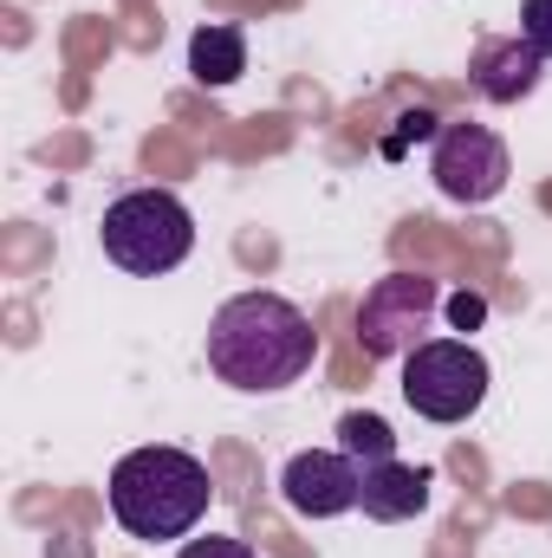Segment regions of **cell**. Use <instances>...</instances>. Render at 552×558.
<instances>
[{
    "instance_id": "obj_1",
    "label": "cell",
    "mask_w": 552,
    "mask_h": 558,
    "mask_svg": "<svg viewBox=\"0 0 552 558\" xmlns=\"http://www.w3.org/2000/svg\"><path fill=\"white\" fill-rule=\"evenodd\" d=\"M312 357H319V331L279 292H235L208 318V371L228 390H248V397L292 390L312 371Z\"/></svg>"
},
{
    "instance_id": "obj_2",
    "label": "cell",
    "mask_w": 552,
    "mask_h": 558,
    "mask_svg": "<svg viewBox=\"0 0 552 558\" xmlns=\"http://www.w3.org/2000/svg\"><path fill=\"white\" fill-rule=\"evenodd\" d=\"M111 520L143 539V546H169V539H189L202 520H208V468L189 454V448H131L118 468H111Z\"/></svg>"
},
{
    "instance_id": "obj_3",
    "label": "cell",
    "mask_w": 552,
    "mask_h": 558,
    "mask_svg": "<svg viewBox=\"0 0 552 558\" xmlns=\"http://www.w3.org/2000/svg\"><path fill=\"white\" fill-rule=\"evenodd\" d=\"M98 241H105L111 267L156 279V274H176L195 254V215H189V202L176 189H131V195H118L105 208Z\"/></svg>"
},
{
    "instance_id": "obj_4",
    "label": "cell",
    "mask_w": 552,
    "mask_h": 558,
    "mask_svg": "<svg viewBox=\"0 0 552 558\" xmlns=\"http://www.w3.org/2000/svg\"><path fill=\"white\" fill-rule=\"evenodd\" d=\"M488 357L468 338H422L404 357V403L422 422H468L488 403Z\"/></svg>"
},
{
    "instance_id": "obj_5",
    "label": "cell",
    "mask_w": 552,
    "mask_h": 558,
    "mask_svg": "<svg viewBox=\"0 0 552 558\" xmlns=\"http://www.w3.org/2000/svg\"><path fill=\"white\" fill-rule=\"evenodd\" d=\"M435 312H442V286L429 274H384L358 299V318H351L358 325V351L377 357V364L410 357L416 344L429 338Z\"/></svg>"
},
{
    "instance_id": "obj_6",
    "label": "cell",
    "mask_w": 552,
    "mask_h": 558,
    "mask_svg": "<svg viewBox=\"0 0 552 558\" xmlns=\"http://www.w3.org/2000/svg\"><path fill=\"white\" fill-rule=\"evenodd\" d=\"M429 175H435V189L448 202L481 208V202H494L507 189L514 156H507V143L494 137L488 124H442V137L429 149Z\"/></svg>"
},
{
    "instance_id": "obj_7",
    "label": "cell",
    "mask_w": 552,
    "mask_h": 558,
    "mask_svg": "<svg viewBox=\"0 0 552 558\" xmlns=\"http://www.w3.org/2000/svg\"><path fill=\"white\" fill-rule=\"evenodd\" d=\"M358 494H364V468L345 448H299L279 468V500L299 520H338L358 507Z\"/></svg>"
},
{
    "instance_id": "obj_8",
    "label": "cell",
    "mask_w": 552,
    "mask_h": 558,
    "mask_svg": "<svg viewBox=\"0 0 552 558\" xmlns=\"http://www.w3.org/2000/svg\"><path fill=\"white\" fill-rule=\"evenodd\" d=\"M540 78H547V59H540L520 33H507V39H481L475 59H468V85H475L488 105H520V98L540 92Z\"/></svg>"
},
{
    "instance_id": "obj_9",
    "label": "cell",
    "mask_w": 552,
    "mask_h": 558,
    "mask_svg": "<svg viewBox=\"0 0 552 558\" xmlns=\"http://www.w3.org/2000/svg\"><path fill=\"white\" fill-rule=\"evenodd\" d=\"M358 507H364V520H377V526H404L416 513H429V474L410 468V461H377V468H364Z\"/></svg>"
},
{
    "instance_id": "obj_10",
    "label": "cell",
    "mask_w": 552,
    "mask_h": 558,
    "mask_svg": "<svg viewBox=\"0 0 552 558\" xmlns=\"http://www.w3.org/2000/svg\"><path fill=\"white\" fill-rule=\"evenodd\" d=\"M189 72H195L208 92L235 85V78L248 72V33H241V26H195V33H189Z\"/></svg>"
},
{
    "instance_id": "obj_11",
    "label": "cell",
    "mask_w": 552,
    "mask_h": 558,
    "mask_svg": "<svg viewBox=\"0 0 552 558\" xmlns=\"http://www.w3.org/2000/svg\"><path fill=\"white\" fill-rule=\"evenodd\" d=\"M338 448H345L358 468L397 461V435H391V422L371 416V410H351V416H338Z\"/></svg>"
},
{
    "instance_id": "obj_12",
    "label": "cell",
    "mask_w": 552,
    "mask_h": 558,
    "mask_svg": "<svg viewBox=\"0 0 552 558\" xmlns=\"http://www.w3.org/2000/svg\"><path fill=\"white\" fill-rule=\"evenodd\" d=\"M435 143L442 137V118H435V111H422V105H416V111H404V118H397V137L384 143V156H404V143Z\"/></svg>"
},
{
    "instance_id": "obj_13",
    "label": "cell",
    "mask_w": 552,
    "mask_h": 558,
    "mask_svg": "<svg viewBox=\"0 0 552 558\" xmlns=\"http://www.w3.org/2000/svg\"><path fill=\"white\" fill-rule=\"evenodd\" d=\"M520 39H527L540 59H552V0H527V7H520Z\"/></svg>"
},
{
    "instance_id": "obj_14",
    "label": "cell",
    "mask_w": 552,
    "mask_h": 558,
    "mask_svg": "<svg viewBox=\"0 0 552 558\" xmlns=\"http://www.w3.org/2000/svg\"><path fill=\"white\" fill-rule=\"evenodd\" d=\"M176 558H254L248 539H228V533H208V539H189Z\"/></svg>"
},
{
    "instance_id": "obj_15",
    "label": "cell",
    "mask_w": 552,
    "mask_h": 558,
    "mask_svg": "<svg viewBox=\"0 0 552 558\" xmlns=\"http://www.w3.org/2000/svg\"><path fill=\"white\" fill-rule=\"evenodd\" d=\"M448 318H455V331H481L488 325V299L481 292H455L448 299Z\"/></svg>"
}]
</instances>
